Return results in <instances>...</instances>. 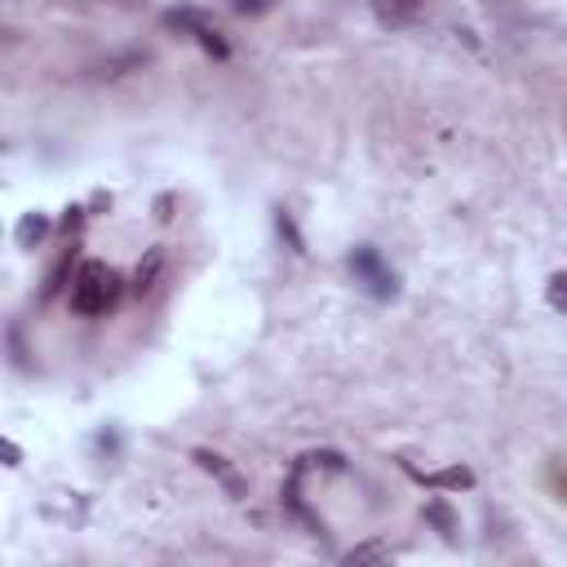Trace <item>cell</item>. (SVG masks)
<instances>
[{"mask_svg":"<svg viewBox=\"0 0 567 567\" xmlns=\"http://www.w3.org/2000/svg\"><path fill=\"white\" fill-rule=\"evenodd\" d=\"M165 27L191 36V41H195L204 54H213V58H231V41H226V32H222L208 14H200V10H169V14H165Z\"/></svg>","mask_w":567,"mask_h":567,"instance_id":"cell-2","label":"cell"},{"mask_svg":"<svg viewBox=\"0 0 567 567\" xmlns=\"http://www.w3.org/2000/svg\"><path fill=\"white\" fill-rule=\"evenodd\" d=\"M156 275H160V253H151V258H147V267L138 271V293H151V288H156L151 280H156Z\"/></svg>","mask_w":567,"mask_h":567,"instance_id":"cell-11","label":"cell"},{"mask_svg":"<svg viewBox=\"0 0 567 567\" xmlns=\"http://www.w3.org/2000/svg\"><path fill=\"white\" fill-rule=\"evenodd\" d=\"M351 275H355L377 302H395V297H399V275H395V271L382 262V253L368 249V245L351 253Z\"/></svg>","mask_w":567,"mask_h":567,"instance_id":"cell-3","label":"cell"},{"mask_svg":"<svg viewBox=\"0 0 567 567\" xmlns=\"http://www.w3.org/2000/svg\"><path fill=\"white\" fill-rule=\"evenodd\" d=\"M421 484H430V488H470L475 484V475L470 470H462V466H452V470H439V475H417Z\"/></svg>","mask_w":567,"mask_h":567,"instance_id":"cell-6","label":"cell"},{"mask_svg":"<svg viewBox=\"0 0 567 567\" xmlns=\"http://www.w3.org/2000/svg\"><path fill=\"white\" fill-rule=\"evenodd\" d=\"M426 519L443 532V536H452V532H457V514H452L443 501H426Z\"/></svg>","mask_w":567,"mask_h":567,"instance_id":"cell-8","label":"cell"},{"mask_svg":"<svg viewBox=\"0 0 567 567\" xmlns=\"http://www.w3.org/2000/svg\"><path fill=\"white\" fill-rule=\"evenodd\" d=\"M195 462H200L208 475H217L231 492H240V479H236V470H231V466H226V457H217V452H204V447H200V452H195Z\"/></svg>","mask_w":567,"mask_h":567,"instance_id":"cell-5","label":"cell"},{"mask_svg":"<svg viewBox=\"0 0 567 567\" xmlns=\"http://www.w3.org/2000/svg\"><path fill=\"white\" fill-rule=\"evenodd\" d=\"M240 19H262V14H271L275 10V0H226Z\"/></svg>","mask_w":567,"mask_h":567,"instance_id":"cell-9","label":"cell"},{"mask_svg":"<svg viewBox=\"0 0 567 567\" xmlns=\"http://www.w3.org/2000/svg\"><path fill=\"white\" fill-rule=\"evenodd\" d=\"M545 297H549V306H554L558 315H567V271H558V275L549 280V293H545Z\"/></svg>","mask_w":567,"mask_h":567,"instance_id":"cell-10","label":"cell"},{"mask_svg":"<svg viewBox=\"0 0 567 567\" xmlns=\"http://www.w3.org/2000/svg\"><path fill=\"white\" fill-rule=\"evenodd\" d=\"M364 558H386V545H364V549H351V563H364Z\"/></svg>","mask_w":567,"mask_h":567,"instance_id":"cell-12","label":"cell"},{"mask_svg":"<svg viewBox=\"0 0 567 567\" xmlns=\"http://www.w3.org/2000/svg\"><path fill=\"white\" fill-rule=\"evenodd\" d=\"M426 10H430V0H373V14H377V23H382V27H390V32L412 27V23H417Z\"/></svg>","mask_w":567,"mask_h":567,"instance_id":"cell-4","label":"cell"},{"mask_svg":"<svg viewBox=\"0 0 567 567\" xmlns=\"http://www.w3.org/2000/svg\"><path fill=\"white\" fill-rule=\"evenodd\" d=\"M45 231H49V222H45L41 213H27V217L19 222V245H23V249H32V245H36Z\"/></svg>","mask_w":567,"mask_h":567,"instance_id":"cell-7","label":"cell"},{"mask_svg":"<svg viewBox=\"0 0 567 567\" xmlns=\"http://www.w3.org/2000/svg\"><path fill=\"white\" fill-rule=\"evenodd\" d=\"M121 293H125V284L106 262H80V271L71 280V310L84 319H98L121 302Z\"/></svg>","mask_w":567,"mask_h":567,"instance_id":"cell-1","label":"cell"}]
</instances>
